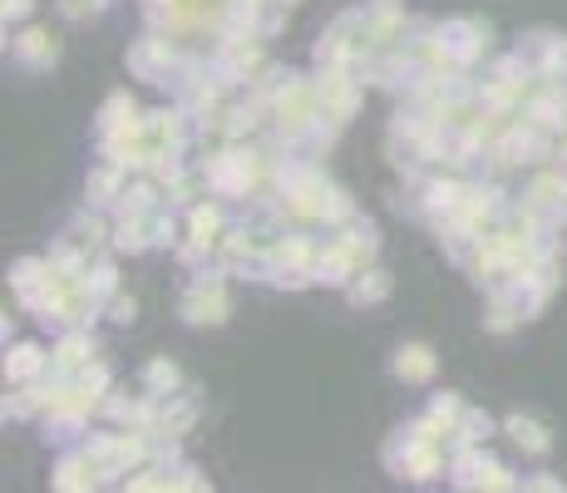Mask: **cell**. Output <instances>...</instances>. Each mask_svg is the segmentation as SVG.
Here are the masks:
<instances>
[]
</instances>
